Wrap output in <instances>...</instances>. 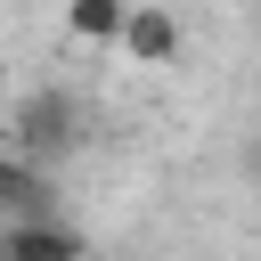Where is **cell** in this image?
<instances>
[{
    "label": "cell",
    "mask_w": 261,
    "mask_h": 261,
    "mask_svg": "<svg viewBox=\"0 0 261 261\" xmlns=\"http://www.w3.org/2000/svg\"><path fill=\"white\" fill-rule=\"evenodd\" d=\"M8 147L24 155V163H41V171H57L65 155H82V98L73 90H24L16 98V114H8Z\"/></svg>",
    "instance_id": "cell-1"
},
{
    "label": "cell",
    "mask_w": 261,
    "mask_h": 261,
    "mask_svg": "<svg viewBox=\"0 0 261 261\" xmlns=\"http://www.w3.org/2000/svg\"><path fill=\"white\" fill-rule=\"evenodd\" d=\"M114 49H130V65H171V57H179V16H171V8H155V0H130V16H122V33H114Z\"/></svg>",
    "instance_id": "cell-2"
},
{
    "label": "cell",
    "mask_w": 261,
    "mask_h": 261,
    "mask_svg": "<svg viewBox=\"0 0 261 261\" xmlns=\"http://www.w3.org/2000/svg\"><path fill=\"white\" fill-rule=\"evenodd\" d=\"M49 212H57V179L8 147L0 155V220H49Z\"/></svg>",
    "instance_id": "cell-3"
},
{
    "label": "cell",
    "mask_w": 261,
    "mask_h": 261,
    "mask_svg": "<svg viewBox=\"0 0 261 261\" xmlns=\"http://www.w3.org/2000/svg\"><path fill=\"white\" fill-rule=\"evenodd\" d=\"M0 261H82V237L65 228V212H49V220H0Z\"/></svg>",
    "instance_id": "cell-4"
},
{
    "label": "cell",
    "mask_w": 261,
    "mask_h": 261,
    "mask_svg": "<svg viewBox=\"0 0 261 261\" xmlns=\"http://www.w3.org/2000/svg\"><path fill=\"white\" fill-rule=\"evenodd\" d=\"M122 16H130V0H65V33H73L82 49H114Z\"/></svg>",
    "instance_id": "cell-5"
}]
</instances>
